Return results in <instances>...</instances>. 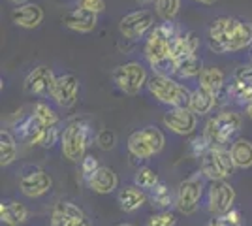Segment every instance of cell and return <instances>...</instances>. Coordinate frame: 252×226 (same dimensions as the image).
<instances>
[{
    "label": "cell",
    "mask_w": 252,
    "mask_h": 226,
    "mask_svg": "<svg viewBox=\"0 0 252 226\" xmlns=\"http://www.w3.org/2000/svg\"><path fill=\"white\" fill-rule=\"evenodd\" d=\"M215 104H217V97H215L213 93H209V91L198 87V89L192 93V97H190L189 108L192 109L196 115H207L211 109L215 108Z\"/></svg>",
    "instance_id": "cell-25"
},
{
    "label": "cell",
    "mask_w": 252,
    "mask_h": 226,
    "mask_svg": "<svg viewBox=\"0 0 252 226\" xmlns=\"http://www.w3.org/2000/svg\"><path fill=\"white\" fill-rule=\"evenodd\" d=\"M198 2H201V4H215V2H217V0H198Z\"/></svg>",
    "instance_id": "cell-44"
},
{
    "label": "cell",
    "mask_w": 252,
    "mask_h": 226,
    "mask_svg": "<svg viewBox=\"0 0 252 226\" xmlns=\"http://www.w3.org/2000/svg\"><path fill=\"white\" fill-rule=\"evenodd\" d=\"M77 226H93V225H91V221H89V219H85L83 223H79Z\"/></svg>",
    "instance_id": "cell-43"
},
{
    "label": "cell",
    "mask_w": 252,
    "mask_h": 226,
    "mask_svg": "<svg viewBox=\"0 0 252 226\" xmlns=\"http://www.w3.org/2000/svg\"><path fill=\"white\" fill-rule=\"evenodd\" d=\"M53 83H55V75H53L51 68L47 66H36L31 74L25 77V93L29 95H36V97H45L51 95Z\"/></svg>",
    "instance_id": "cell-16"
},
{
    "label": "cell",
    "mask_w": 252,
    "mask_h": 226,
    "mask_svg": "<svg viewBox=\"0 0 252 226\" xmlns=\"http://www.w3.org/2000/svg\"><path fill=\"white\" fill-rule=\"evenodd\" d=\"M235 170V164L230 155V149L224 147H211L200 159V172L205 179L213 181H226Z\"/></svg>",
    "instance_id": "cell-7"
},
{
    "label": "cell",
    "mask_w": 252,
    "mask_h": 226,
    "mask_svg": "<svg viewBox=\"0 0 252 226\" xmlns=\"http://www.w3.org/2000/svg\"><path fill=\"white\" fill-rule=\"evenodd\" d=\"M235 189L228 181H213L207 191V209L211 215L222 217L230 213L235 204Z\"/></svg>",
    "instance_id": "cell-11"
},
{
    "label": "cell",
    "mask_w": 252,
    "mask_h": 226,
    "mask_svg": "<svg viewBox=\"0 0 252 226\" xmlns=\"http://www.w3.org/2000/svg\"><path fill=\"white\" fill-rule=\"evenodd\" d=\"M147 204V194L139 187H126L119 193V205L126 213H134Z\"/></svg>",
    "instance_id": "cell-23"
},
{
    "label": "cell",
    "mask_w": 252,
    "mask_h": 226,
    "mask_svg": "<svg viewBox=\"0 0 252 226\" xmlns=\"http://www.w3.org/2000/svg\"><path fill=\"white\" fill-rule=\"evenodd\" d=\"M247 113H249V117L252 119V100L249 102V104H247Z\"/></svg>",
    "instance_id": "cell-42"
},
{
    "label": "cell",
    "mask_w": 252,
    "mask_h": 226,
    "mask_svg": "<svg viewBox=\"0 0 252 226\" xmlns=\"http://www.w3.org/2000/svg\"><path fill=\"white\" fill-rule=\"evenodd\" d=\"M198 36L192 31H185V32H177V36L173 38L171 42V59L177 63L185 57H190V55H196V49H198Z\"/></svg>",
    "instance_id": "cell-20"
},
{
    "label": "cell",
    "mask_w": 252,
    "mask_h": 226,
    "mask_svg": "<svg viewBox=\"0 0 252 226\" xmlns=\"http://www.w3.org/2000/svg\"><path fill=\"white\" fill-rule=\"evenodd\" d=\"M11 19L17 27H23V29H36L43 19V10L34 4V2H29V4H23V6H17L13 13H11Z\"/></svg>",
    "instance_id": "cell-19"
},
{
    "label": "cell",
    "mask_w": 252,
    "mask_h": 226,
    "mask_svg": "<svg viewBox=\"0 0 252 226\" xmlns=\"http://www.w3.org/2000/svg\"><path fill=\"white\" fill-rule=\"evenodd\" d=\"M94 140L93 129L85 119H75L68 123V127L61 134V149L63 155L72 162H77L79 159H85V151L89 143Z\"/></svg>",
    "instance_id": "cell-3"
},
{
    "label": "cell",
    "mask_w": 252,
    "mask_h": 226,
    "mask_svg": "<svg viewBox=\"0 0 252 226\" xmlns=\"http://www.w3.org/2000/svg\"><path fill=\"white\" fill-rule=\"evenodd\" d=\"M215 225L217 226H243L241 213H239L237 209H231L230 213H226V215H222V217H217V219H215Z\"/></svg>",
    "instance_id": "cell-36"
},
{
    "label": "cell",
    "mask_w": 252,
    "mask_h": 226,
    "mask_svg": "<svg viewBox=\"0 0 252 226\" xmlns=\"http://www.w3.org/2000/svg\"><path fill=\"white\" fill-rule=\"evenodd\" d=\"M203 189H205V177L201 172L192 173L185 181H181L175 191V207L179 213L192 215L200 205Z\"/></svg>",
    "instance_id": "cell-8"
},
{
    "label": "cell",
    "mask_w": 252,
    "mask_h": 226,
    "mask_svg": "<svg viewBox=\"0 0 252 226\" xmlns=\"http://www.w3.org/2000/svg\"><path fill=\"white\" fill-rule=\"evenodd\" d=\"M228 95H230L235 102H241V104H249L252 100V87H247L243 85V83H237V81H233L228 89Z\"/></svg>",
    "instance_id": "cell-33"
},
{
    "label": "cell",
    "mask_w": 252,
    "mask_h": 226,
    "mask_svg": "<svg viewBox=\"0 0 252 226\" xmlns=\"http://www.w3.org/2000/svg\"><path fill=\"white\" fill-rule=\"evenodd\" d=\"M151 204L153 207H157L160 211H168L169 205L175 204V196L169 191V187L166 183H160L151 191Z\"/></svg>",
    "instance_id": "cell-28"
},
{
    "label": "cell",
    "mask_w": 252,
    "mask_h": 226,
    "mask_svg": "<svg viewBox=\"0 0 252 226\" xmlns=\"http://www.w3.org/2000/svg\"><path fill=\"white\" fill-rule=\"evenodd\" d=\"M164 125L179 136H189L198 127V115L190 108H171L164 113Z\"/></svg>",
    "instance_id": "cell-15"
},
{
    "label": "cell",
    "mask_w": 252,
    "mask_h": 226,
    "mask_svg": "<svg viewBox=\"0 0 252 226\" xmlns=\"http://www.w3.org/2000/svg\"><path fill=\"white\" fill-rule=\"evenodd\" d=\"M0 219L8 226H21L29 219V209L17 200H2L0 204Z\"/></svg>",
    "instance_id": "cell-22"
},
{
    "label": "cell",
    "mask_w": 252,
    "mask_h": 226,
    "mask_svg": "<svg viewBox=\"0 0 252 226\" xmlns=\"http://www.w3.org/2000/svg\"><path fill=\"white\" fill-rule=\"evenodd\" d=\"M98 168H100V164H98L94 157L93 155H85V159L81 161V173H83L85 181H89L98 172Z\"/></svg>",
    "instance_id": "cell-35"
},
{
    "label": "cell",
    "mask_w": 252,
    "mask_h": 226,
    "mask_svg": "<svg viewBox=\"0 0 252 226\" xmlns=\"http://www.w3.org/2000/svg\"><path fill=\"white\" fill-rule=\"evenodd\" d=\"M134 181H136V187H139V189H149V191H153L160 183L158 173L153 168H149V166H143V168L137 170L136 175H134Z\"/></svg>",
    "instance_id": "cell-30"
},
{
    "label": "cell",
    "mask_w": 252,
    "mask_h": 226,
    "mask_svg": "<svg viewBox=\"0 0 252 226\" xmlns=\"http://www.w3.org/2000/svg\"><path fill=\"white\" fill-rule=\"evenodd\" d=\"M177 225V215L171 211H160L147 219V226H175Z\"/></svg>",
    "instance_id": "cell-34"
},
{
    "label": "cell",
    "mask_w": 252,
    "mask_h": 226,
    "mask_svg": "<svg viewBox=\"0 0 252 226\" xmlns=\"http://www.w3.org/2000/svg\"><path fill=\"white\" fill-rule=\"evenodd\" d=\"M53 187L51 175L42 170L40 166H27L19 175V189L25 196L29 198H38L49 193Z\"/></svg>",
    "instance_id": "cell-13"
},
{
    "label": "cell",
    "mask_w": 252,
    "mask_h": 226,
    "mask_svg": "<svg viewBox=\"0 0 252 226\" xmlns=\"http://www.w3.org/2000/svg\"><path fill=\"white\" fill-rule=\"evenodd\" d=\"M155 29V17L149 10H139L126 13L119 23V31L128 40H139L151 34Z\"/></svg>",
    "instance_id": "cell-12"
},
{
    "label": "cell",
    "mask_w": 252,
    "mask_h": 226,
    "mask_svg": "<svg viewBox=\"0 0 252 226\" xmlns=\"http://www.w3.org/2000/svg\"><path fill=\"white\" fill-rule=\"evenodd\" d=\"M239 129H241V115L235 111H222L207 121L203 136L207 138L211 147H226L239 132Z\"/></svg>",
    "instance_id": "cell-5"
},
{
    "label": "cell",
    "mask_w": 252,
    "mask_h": 226,
    "mask_svg": "<svg viewBox=\"0 0 252 226\" xmlns=\"http://www.w3.org/2000/svg\"><path fill=\"white\" fill-rule=\"evenodd\" d=\"M190 149H192V155H194V157L201 159V157L211 149V143L207 141L205 136H198V138H194V141L190 143Z\"/></svg>",
    "instance_id": "cell-38"
},
{
    "label": "cell",
    "mask_w": 252,
    "mask_h": 226,
    "mask_svg": "<svg viewBox=\"0 0 252 226\" xmlns=\"http://www.w3.org/2000/svg\"><path fill=\"white\" fill-rule=\"evenodd\" d=\"M233 81L243 83V85H247V87H252V65L239 66V68L235 70V74H233Z\"/></svg>",
    "instance_id": "cell-39"
},
{
    "label": "cell",
    "mask_w": 252,
    "mask_h": 226,
    "mask_svg": "<svg viewBox=\"0 0 252 226\" xmlns=\"http://www.w3.org/2000/svg\"><path fill=\"white\" fill-rule=\"evenodd\" d=\"M175 36H177V31L173 23L169 21L155 27L147 36L145 57L158 75L169 77V74H175V61L171 59V42Z\"/></svg>",
    "instance_id": "cell-2"
},
{
    "label": "cell",
    "mask_w": 252,
    "mask_h": 226,
    "mask_svg": "<svg viewBox=\"0 0 252 226\" xmlns=\"http://www.w3.org/2000/svg\"><path fill=\"white\" fill-rule=\"evenodd\" d=\"M63 23L64 27H68L70 31H75V32H91L94 31L96 23H98V15L83 8H74L64 15Z\"/></svg>",
    "instance_id": "cell-18"
},
{
    "label": "cell",
    "mask_w": 252,
    "mask_h": 226,
    "mask_svg": "<svg viewBox=\"0 0 252 226\" xmlns=\"http://www.w3.org/2000/svg\"><path fill=\"white\" fill-rule=\"evenodd\" d=\"M85 219L87 217L79 205H75L74 202H59L53 205L49 223L51 226H77Z\"/></svg>",
    "instance_id": "cell-17"
},
{
    "label": "cell",
    "mask_w": 252,
    "mask_h": 226,
    "mask_svg": "<svg viewBox=\"0 0 252 226\" xmlns=\"http://www.w3.org/2000/svg\"><path fill=\"white\" fill-rule=\"evenodd\" d=\"M111 79L117 89L126 95H137L149 81L147 72L139 63H126V65L117 66L111 74Z\"/></svg>",
    "instance_id": "cell-9"
},
{
    "label": "cell",
    "mask_w": 252,
    "mask_h": 226,
    "mask_svg": "<svg viewBox=\"0 0 252 226\" xmlns=\"http://www.w3.org/2000/svg\"><path fill=\"white\" fill-rule=\"evenodd\" d=\"M34 117L40 123H43L45 127H57L59 125V115L55 113V109L49 108V104L45 102H38L34 106Z\"/></svg>",
    "instance_id": "cell-31"
},
{
    "label": "cell",
    "mask_w": 252,
    "mask_h": 226,
    "mask_svg": "<svg viewBox=\"0 0 252 226\" xmlns=\"http://www.w3.org/2000/svg\"><path fill=\"white\" fill-rule=\"evenodd\" d=\"M117 226H136V225H130V223H123V225H117Z\"/></svg>",
    "instance_id": "cell-45"
},
{
    "label": "cell",
    "mask_w": 252,
    "mask_h": 226,
    "mask_svg": "<svg viewBox=\"0 0 252 226\" xmlns=\"http://www.w3.org/2000/svg\"><path fill=\"white\" fill-rule=\"evenodd\" d=\"M203 226H217V225H215V221H211V223H207V225H203Z\"/></svg>",
    "instance_id": "cell-46"
},
{
    "label": "cell",
    "mask_w": 252,
    "mask_h": 226,
    "mask_svg": "<svg viewBox=\"0 0 252 226\" xmlns=\"http://www.w3.org/2000/svg\"><path fill=\"white\" fill-rule=\"evenodd\" d=\"M77 95H79V79L74 74H64L55 77L51 95L49 97L63 108H72L77 102Z\"/></svg>",
    "instance_id": "cell-14"
},
{
    "label": "cell",
    "mask_w": 252,
    "mask_h": 226,
    "mask_svg": "<svg viewBox=\"0 0 252 226\" xmlns=\"http://www.w3.org/2000/svg\"><path fill=\"white\" fill-rule=\"evenodd\" d=\"M21 140L29 145H42V147H53L59 140V129L57 127H45L38 119L31 115L25 123L19 125Z\"/></svg>",
    "instance_id": "cell-10"
},
{
    "label": "cell",
    "mask_w": 252,
    "mask_h": 226,
    "mask_svg": "<svg viewBox=\"0 0 252 226\" xmlns=\"http://www.w3.org/2000/svg\"><path fill=\"white\" fill-rule=\"evenodd\" d=\"M207 43L219 55L241 51L252 45V25L235 17H217L209 27Z\"/></svg>",
    "instance_id": "cell-1"
},
{
    "label": "cell",
    "mask_w": 252,
    "mask_h": 226,
    "mask_svg": "<svg viewBox=\"0 0 252 226\" xmlns=\"http://www.w3.org/2000/svg\"><path fill=\"white\" fill-rule=\"evenodd\" d=\"M147 87L151 95L157 98L158 102L168 104L171 108H189L192 93L185 85L177 83L175 79H171L168 75L155 74L153 77H149Z\"/></svg>",
    "instance_id": "cell-4"
},
{
    "label": "cell",
    "mask_w": 252,
    "mask_h": 226,
    "mask_svg": "<svg viewBox=\"0 0 252 226\" xmlns=\"http://www.w3.org/2000/svg\"><path fill=\"white\" fill-rule=\"evenodd\" d=\"M13 4H17V6H23V4H29V0H10Z\"/></svg>",
    "instance_id": "cell-41"
},
{
    "label": "cell",
    "mask_w": 252,
    "mask_h": 226,
    "mask_svg": "<svg viewBox=\"0 0 252 226\" xmlns=\"http://www.w3.org/2000/svg\"><path fill=\"white\" fill-rule=\"evenodd\" d=\"M143 2H151V0H143Z\"/></svg>",
    "instance_id": "cell-47"
},
{
    "label": "cell",
    "mask_w": 252,
    "mask_h": 226,
    "mask_svg": "<svg viewBox=\"0 0 252 226\" xmlns=\"http://www.w3.org/2000/svg\"><path fill=\"white\" fill-rule=\"evenodd\" d=\"M181 0H157V11L164 21H171L179 13Z\"/></svg>",
    "instance_id": "cell-32"
},
{
    "label": "cell",
    "mask_w": 252,
    "mask_h": 226,
    "mask_svg": "<svg viewBox=\"0 0 252 226\" xmlns=\"http://www.w3.org/2000/svg\"><path fill=\"white\" fill-rule=\"evenodd\" d=\"M91 191H94L96 194H111L117 189V173L109 168V166H100L98 172L87 181Z\"/></svg>",
    "instance_id": "cell-21"
},
{
    "label": "cell",
    "mask_w": 252,
    "mask_h": 226,
    "mask_svg": "<svg viewBox=\"0 0 252 226\" xmlns=\"http://www.w3.org/2000/svg\"><path fill=\"white\" fill-rule=\"evenodd\" d=\"M17 159V141L8 130L0 132V164L10 166Z\"/></svg>",
    "instance_id": "cell-27"
},
{
    "label": "cell",
    "mask_w": 252,
    "mask_h": 226,
    "mask_svg": "<svg viewBox=\"0 0 252 226\" xmlns=\"http://www.w3.org/2000/svg\"><path fill=\"white\" fill-rule=\"evenodd\" d=\"M230 155L233 159L235 168H241L247 170L252 166V141L239 138V140H233L230 145Z\"/></svg>",
    "instance_id": "cell-24"
},
{
    "label": "cell",
    "mask_w": 252,
    "mask_h": 226,
    "mask_svg": "<svg viewBox=\"0 0 252 226\" xmlns=\"http://www.w3.org/2000/svg\"><path fill=\"white\" fill-rule=\"evenodd\" d=\"M200 87L213 93L215 97L220 95V91L224 89V72L211 66V68H203V72L200 74Z\"/></svg>",
    "instance_id": "cell-26"
},
{
    "label": "cell",
    "mask_w": 252,
    "mask_h": 226,
    "mask_svg": "<svg viewBox=\"0 0 252 226\" xmlns=\"http://www.w3.org/2000/svg\"><path fill=\"white\" fill-rule=\"evenodd\" d=\"M77 8H83L98 15L100 11L105 10V2L104 0H77Z\"/></svg>",
    "instance_id": "cell-40"
},
{
    "label": "cell",
    "mask_w": 252,
    "mask_h": 226,
    "mask_svg": "<svg viewBox=\"0 0 252 226\" xmlns=\"http://www.w3.org/2000/svg\"><path fill=\"white\" fill-rule=\"evenodd\" d=\"M166 138L162 134V130L157 127H145L130 134L128 138V153L139 159V161H147L153 155H158L164 149Z\"/></svg>",
    "instance_id": "cell-6"
},
{
    "label": "cell",
    "mask_w": 252,
    "mask_h": 226,
    "mask_svg": "<svg viewBox=\"0 0 252 226\" xmlns=\"http://www.w3.org/2000/svg\"><path fill=\"white\" fill-rule=\"evenodd\" d=\"M96 145L100 147V149H113V145H115V134L111 132V130H100L98 134H96Z\"/></svg>",
    "instance_id": "cell-37"
},
{
    "label": "cell",
    "mask_w": 252,
    "mask_h": 226,
    "mask_svg": "<svg viewBox=\"0 0 252 226\" xmlns=\"http://www.w3.org/2000/svg\"><path fill=\"white\" fill-rule=\"evenodd\" d=\"M201 72L203 68H201V59L198 55H190L175 63V74L179 77H194V75H200Z\"/></svg>",
    "instance_id": "cell-29"
}]
</instances>
